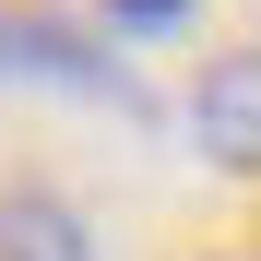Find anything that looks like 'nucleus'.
<instances>
[{
	"mask_svg": "<svg viewBox=\"0 0 261 261\" xmlns=\"http://www.w3.org/2000/svg\"><path fill=\"white\" fill-rule=\"evenodd\" d=\"M190 130H202L226 166H261V48L202 60V83H190Z\"/></svg>",
	"mask_w": 261,
	"mask_h": 261,
	"instance_id": "f257e3e1",
	"label": "nucleus"
},
{
	"mask_svg": "<svg viewBox=\"0 0 261 261\" xmlns=\"http://www.w3.org/2000/svg\"><path fill=\"white\" fill-rule=\"evenodd\" d=\"M0 261H95V238L60 190H0Z\"/></svg>",
	"mask_w": 261,
	"mask_h": 261,
	"instance_id": "f03ea898",
	"label": "nucleus"
},
{
	"mask_svg": "<svg viewBox=\"0 0 261 261\" xmlns=\"http://www.w3.org/2000/svg\"><path fill=\"white\" fill-rule=\"evenodd\" d=\"M107 24H130V36H166V24H190V0H107Z\"/></svg>",
	"mask_w": 261,
	"mask_h": 261,
	"instance_id": "7ed1b4c3",
	"label": "nucleus"
}]
</instances>
